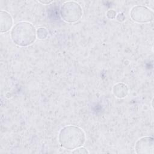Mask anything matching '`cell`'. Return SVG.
I'll use <instances>...</instances> for the list:
<instances>
[{"instance_id":"cell-1","label":"cell","mask_w":154,"mask_h":154,"mask_svg":"<svg viewBox=\"0 0 154 154\" xmlns=\"http://www.w3.org/2000/svg\"><path fill=\"white\" fill-rule=\"evenodd\" d=\"M58 139L61 147L73 150L84 144L86 137L84 131L81 128L75 125H68L60 129Z\"/></svg>"},{"instance_id":"cell-2","label":"cell","mask_w":154,"mask_h":154,"mask_svg":"<svg viewBox=\"0 0 154 154\" xmlns=\"http://www.w3.org/2000/svg\"><path fill=\"white\" fill-rule=\"evenodd\" d=\"M10 36L14 44L21 47H26L35 41L37 30L31 23L22 21L13 26L11 30Z\"/></svg>"},{"instance_id":"cell-3","label":"cell","mask_w":154,"mask_h":154,"mask_svg":"<svg viewBox=\"0 0 154 154\" xmlns=\"http://www.w3.org/2000/svg\"><path fill=\"white\" fill-rule=\"evenodd\" d=\"M60 16L67 23H75L82 16V8L76 1H67L63 3L60 7Z\"/></svg>"},{"instance_id":"cell-4","label":"cell","mask_w":154,"mask_h":154,"mask_svg":"<svg viewBox=\"0 0 154 154\" xmlns=\"http://www.w3.org/2000/svg\"><path fill=\"white\" fill-rule=\"evenodd\" d=\"M153 10L142 5H135L130 11V17L136 23H144L150 22L153 21Z\"/></svg>"},{"instance_id":"cell-5","label":"cell","mask_w":154,"mask_h":154,"mask_svg":"<svg viewBox=\"0 0 154 154\" xmlns=\"http://www.w3.org/2000/svg\"><path fill=\"white\" fill-rule=\"evenodd\" d=\"M153 149L154 143L152 137H141L135 144V150L138 154H153Z\"/></svg>"},{"instance_id":"cell-6","label":"cell","mask_w":154,"mask_h":154,"mask_svg":"<svg viewBox=\"0 0 154 154\" xmlns=\"http://www.w3.org/2000/svg\"><path fill=\"white\" fill-rule=\"evenodd\" d=\"M13 27V19L11 14L5 11H0V31L1 33L7 32Z\"/></svg>"},{"instance_id":"cell-7","label":"cell","mask_w":154,"mask_h":154,"mask_svg":"<svg viewBox=\"0 0 154 154\" xmlns=\"http://www.w3.org/2000/svg\"><path fill=\"white\" fill-rule=\"evenodd\" d=\"M112 93L116 97L122 99L128 94L129 88L126 84L123 82H119L114 85L112 87Z\"/></svg>"},{"instance_id":"cell-8","label":"cell","mask_w":154,"mask_h":154,"mask_svg":"<svg viewBox=\"0 0 154 154\" xmlns=\"http://www.w3.org/2000/svg\"><path fill=\"white\" fill-rule=\"evenodd\" d=\"M48 35V31L46 28L40 27L37 29V37L39 39H45Z\"/></svg>"},{"instance_id":"cell-9","label":"cell","mask_w":154,"mask_h":154,"mask_svg":"<svg viewBox=\"0 0 154 154\" xmlns=\"http://www.w3.org/2000/svg\"><path fill=\"white\" fill-rule=\"evenodd\" d=\"M72 152L73 153H80V154H87V153H89V152L85 148L83 147L82 146L73 150V151Z\"/></svg>"},{"instance_id":"cell-10","label":"cell","mask_w":154,"mask_h":154,"mask_svg":"<svg viewBox=\"0 0 154 154\" xmlns=\"http://www.w3.org/2000/svg\"><path fill=\"white\" fill-rule=\"evenodd\" d=\"M106 17L108 19H115L116 17L117 13H116V11L114 10L110 9V10H108L106 11Z\"/></svg>"},{"instance_id":"cell-11","label":"cell","mask_w":154,"mask_h":154,"mask_svg":"<svg viewBox=\"0 0 154 154\" xmlns=\"http://www.w3.org/2000/svg\"><path fill=\"white\" fill-rule=\"evenodd\" d=\"M116 18L117 21L122 22L125 20V16L124 15V14L123 13H119V14H117Z\"/></svg>"},{"instance_id":"cell-12","label":"cell","mask_w":154,"mask_h":154,"mask_svg":"<svg viewBox=\"0 0 154 154\" xmlns=\"http://www.w3.org/2000/svg\"><path fill=\"white\" fill-rule=\"evenodd\" d=\"M38 2L41 3V4H47V5H48V4H51V2H52L53 1H38Z\"/></svg>"}]
</instances>
